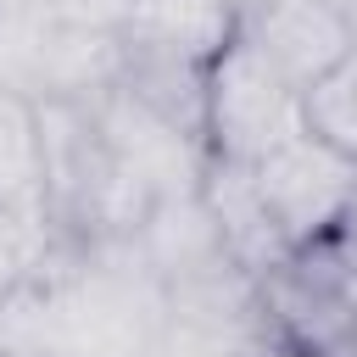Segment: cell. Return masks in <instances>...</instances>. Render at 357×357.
Here are the masks:
<instances>
[{
	"instance_id": "6da1fadb",
	"label": "cell",
	"mask_w": 357,
	"mask_h": 357,
	"mask_svg": "<svg viewBox=\"0 0 357 357\" xmlns=\"http://www.w3.org/2000/svg\"><path fill=\"white\" fill-rule=\"evenodd\" d=\"M123 73V33L67 0H0V89L33 106L95 100Z\"/></svg>"
},
{
	"instance_id": "7a4b0ae2",
	"label": "cell",
	"mask_w": 357,
	"mask_h": 357,
	"mask_svg": "<svg viewBox=\"0 0 357 357\" xmlns=\"http://www.w3.org/2000/svg\"><path fill=\"white\" fill-rule=\"evenodd\" d=\"M301 128V95L268 67V56L240 28V39L206 67V156L257 167L273 145Z\"/></svg>"
},
{
	"instance_id": "3957f363",
	"label": "cell",
	"mask_w": 357,
	"mask_h": 357,
	"mask_svg": "<svg viewBox=\"0 0 357 357\" xmlns=\"http://www.w3.org/2000/svg\"><path fill=\"white\" fill-rule=\"evenodd\" d=\"M251 173H257V190H262L290 257L312 251L357 223V162L307 128L290 134L284 145H273Z\"/></svg>"
},
{
	"instance_id": "277c9868",
	"label": "cell",
	"mask_w": 357,
	"mask_h": 357,
	"mask_svg": "<svg viewBox=\"0 0 357 357\" xmlns=\"http://www.w3.org/2000/svg\"><path fill=\"white\" fill-rule=\"evenodd\" d=\"M89 117L117 162V173L145 195V201H167V195H190L206 178V145L190 139L184 128H173L162 112H151L139 95H128L123 84L100 89L89 100Z\"/></svg>"
},
{
	"instance_id": "5b68a950",
	"label": "cell",
	"mask_w": 357,
	"mask_h": 357,
	"mask_svg": "<svg viewBox=\"0 0 357 357\" xmlns=\"http://www.w3.org/2000/svg\"><path fill=\"white\" fill-rule=\"evenodd\" d=\"M240 28L296 95H307L357 50L351 0H251Z\"/></svg>"
},
{
	"instance_id": "8992f818",
	"label": "cell",
	"mask_w": 357,
	"mask_h": 357,
	"mask_svg": "<svg viewBox=\"0 0 357 357\" xmlns=\"http://www.w3.org/2000/svg\"><path fill=\"white\" fill-rule=\"evenodd\" d=\"M139 262L167 284H195V279H212V273H234L240 262L229 257V240L206 206L201 190L190 195H167V201H151V212L139 218V229L128 234Z\"/></svg>"
},
{
	"instance_id": "52a82bcc",
	"label": "cell",
	"mask_w": 357,
	"mask_h": 357,
	"mask_svg": "<svg viewBox=\"0 0 357 357\" xmlns=\"http://www.w3.org/2000/svg\"><path fill=\"white\" fill-rule=\"evenodd\" d=\"M245 6L240 0H128L117 33L134 50H156L190 67H212L240 39Z\"/></svg>"
},
{
	"instance_id": "ba28073f",
	"label": "cell",
	"mask_w": 357,
	"mask_h": 357,
	"mask_svg": "<svg viewBox=\"0 0 357 357\" xmlns=\"http://www.w3.org/2000/svg\"><path fill=\"white\" fill-rule=\"evenodd\" d=\"M201 195H206V206H212V218H218V229H223L229 257L240 262V273L262 279V273H273L290 257V245H284V234H279V223H273V212H268L251 167H240V162H206Z\"/></svg>"
},
{
	"instance_id": "9c48e42d",
	"label": "cell",
	"mask_w": 357,
	"mask_h": 357,
	"mask_svg": "<svg viewBox=\"0 0 357 357\" xmlns=\"http://www.w3.org/2000/svg\"><path fill=\"white\" fill-rule=\"evenodd\" d=\"M0 206L45 218V128L39 106L0 89Z\"/></svg>"
},
{
	"instance_id": "30bf717a",
	"label": "cell",
	"mask_w": 357,
	"mask_h": 357,
	"mask_svg": "<svg viewBox=\"0 0 357 357\" xmlns=\"http://www.w3.org/2000/svg\"><path fill=\"white\" fill-rule=\"evenodd\" d=\"M0 357H61V324H56V290L50 273L28 279L0 301Z\"/></svg>"
},
{
	"instance_id": "8fae6325",
	"label": "cell",
	"mask_w": 357,
	"mask_h": 357,
	"mask_svg": "<svg viewBox=\"0 0 357 357\" xmlns=\"http://www.w3.org/2000/svg\"><path fill=\"white\" fill-rule=\"evenodd\" d=\"M301 123L307 134H318L324 145L357 162V50L301 95Z\"/></svg>"
},
{
	"instance_id": "7c38bea8",
	"label": "cell",
	"mask_w": 357,
	"mask_h": 357,
	"mask_svg": "<svg viewBox=\"0 0 357 357\" xmlns=\"http://www.w3.org/2000/svg\"><path fill=\"white\" fill-rule=\"evenodd\" d=\"M56 257V229L39 212H11L0 206V301L11 290H22L28 279H39Z\"/></svg>"
},
{
	"instance_id": "4fadbf2b",
	"label": "cell",
	"mask_w": 357,
	"mask_h": 357,
	"mask_svg": "<svg viewBox=\"0 0 357 357\" xmlns=\"http://www.w3.org/2000/svg\"><path fill=\"white\" fill-rule=\"evenodd\" d=\"M273 357H335V351H318V346H296V340H279Z\"/></svg>"
},
{
	"instance_id": "5bb4252c",
	"label": "cell",
	"mask_w": 357,
	"mask_h": 357,
	"mask_svg": "<svg viewBox=\"0 0 357 357\" xmlns=\"http://www.w3.org/2000/svg\"><path fill=\"white\" fill-rule=\"evenodd\" d=\"M145 357H173V351H167V346H156V351H145Z\"/></svg>"
},
{
	"instance_id": "9a60e30c",
	"label": "cell",
	"mask_w": 357,
	"mask_h": 357,
	"mask_svg": "<svg viewBox=\"0 0 357 357\" xmlns=\"http://www.w3.org/2000/svg\"><path fill=\"white\" fill-rule=\"evenodd\" d=\"M340 357H357V351H340Z\"/></svg>"
}]
</instances>
